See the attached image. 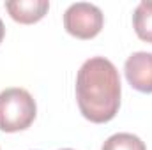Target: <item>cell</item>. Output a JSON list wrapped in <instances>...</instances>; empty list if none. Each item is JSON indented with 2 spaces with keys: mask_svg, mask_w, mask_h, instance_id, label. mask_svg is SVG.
Segmentation results:
<instances>
[{
  "mask_svg": "<svg viewBox=\"0 0 152 150\" xmlns=\"http://www.w3.org/2000/svg\"><path fill=\"white\" fill-rule=\"evenodd\" d=\"M120 76L104 57L83 62L76 76V101L81 115L92 124H106L120 108Z\"/></svg>",
  "mask_w": 152,
  "mask_h": 150,
  "instance_id": "6da1fadb",
  "label": "cell"
},
{
  "mask_svg": "<svg viewBox=\"0 0 152 150\" xmlns=\"http://www.w3.org/2000/svg\"><path fill=\"white\" fill-rule=\"evenodd\" d=\"M36 115L37 104L28 90L11 87L0 92V131H25L34 124Z\"/></svg>",
  "mask_w": 152,
  "mask_h": 150,
  "instance_id": "7a4b0ae2",
  "label": "cell"
},
{
  "mask_svg": "<svg viewBox=\"0 0 152 150\" xmlns=\"http://www.w3.org/2000/svg\"><path fill=\"white\" fill-rule=\"evenodd\" d=\"M103 25H104L103 11L88 2L71 4L64 12V28L73 37L92 39L103 30Z\"/></svg>",
  "mask_w": 152,
  "mask_h": 150,
  "instance_id": "3957f363",
  "label": "cell"
},
{
  "mask_svg": "<svg viewBox=\"0 0 152 150\" xmlns=\"http://www.w3.org/2000/svg\"><path fill=\"white\" fill-rule=\"evenodd\" d=\"M124 73L134 90L142 94H152V53L136 51L127 57Z\"/></svg>",
  "mask_w": 152,
  "mask_h": 150,
  "instance_id": "277c9868",
  "label": "cell"
},
{
  "mask_svg": "<svg viewBox=\"0 0 152 150\" xmlns=\"http://www.w3.org/2000/svg\"><path fill=\"white\" fill-rule=\"evenodd\" d=\"M5 9L14 21L21 25H32L46 16L50 9V2L48 0H12V2H5Z\"/></svg>",
  "mask_w": 152,
  "mask_h": 150,
  "instance_id": "5b68a950",
  "label": "cell"
},
{
  "mask_svg": "<svg viewBox=\"0 0 152 150\" xmlns=\"http://www.w3.org/2000/svg\"><path fill=\"white\" fill-rule=\"evenodd\" d=\"M133 27L136 36L152 44V0H143L133 12Z\"/></svg>",
  "mask_w": 152,
  "mask_h": 150,
  "instance_id": "8992f818",
  "label": "cell"
},
{
  "mask_svg": "<svg viewBox=\"0 0 152 150\" xmlns=\"http://www.w3.org/2000/svg\"><path fill=\"white\" fill-rule=\"evenodd\" d=\"M101 150H147V147L136 134L117 133L103 143Z\"/></svg>",
  "mask_w": 152,
  "mask_h": 150,
  "instance_id": "52a82bcc",
  "label": "cell"
},
{
  "mask_svg": "<svg viewBox=\"0 0 152 150\" xmlns=\"http://www.w3.org/2000/svg\"><path fill=\"white\" fill-rule=\"evenodd\" d=\"M4 36H5V27H4V21L0 20V42L4 41Z\"/></svg>",
  "mask_w": 152,
  "mask_h": 150,
  "instance_id": "ba28073f",
  "label": "cell"
},
{
  "mask_svg": "<svg viewBox=\"0 0 152 150\" xmlns=\"http://www.w3.org/2000/svg\"><path fill=\"white\" fill-rule=\"evenodd\" d=\"M62 150H73V149H62Z\"/></svg>",
  "mask_w": 152,
  "mask_h": 150,
  "instance_id": "9c48e42d",
  "label": "cell"
}]
</instances>
